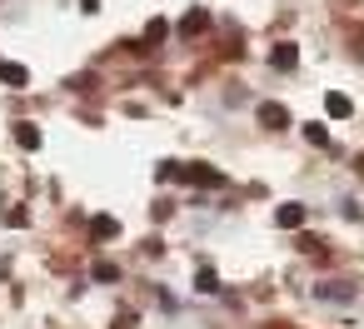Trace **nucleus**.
Returning <instances> with one entry per match:
<instances>
[{"mask_svg":"<svg viewBox=\"0 0 364 329\" xmlns=\"http://www.w3.org/2000/svg\"><path fill=\"white\" fill-rule=\"evenodd\" d=\"M16 145H21V150H41V130L21 120V125H16Z\"/></svg>","mask_w":364,"mask_h":329,"instance_id":"nucleus-6","label":"nucleus"},{"mask_svg":"<svg viewBox=\"0 0 364 329\" xmlns=\"http://www.w3.org/2000/svg\"><path fill=\"white\" fill-rule=\"evenodd\" d=\"M165 31H170L165 21H150V26H145V45H160V41H165Z\"/></svg>","mask_w":364,"mask_h":329,"instance_id":"nucleus-13","label":"nucleus"},{"mask_svg":"<svg viewBox=\"0 0 364 329\" xmlns=\"http://www.w3.org/2000/svg\"><path fill=\"white\" fill-rule=\"evenodd\" d=\"M324 110H329L334 120H344V115H349L354 105H349V95H339V90H334V95H324Z\"/></svg>","mask_w":364,"mask_h":329,"instance_id":"nucleus-9","label":"nucleus"},{"mask_svg":"<svg viewBox=\"0 0 364 329\" xmlns=\"http://www.w3.org/2000/svg\"><path fill=\"white\" fill-rule=\"evenodd\" d=\"M274 225L299 230V225H304V205H279V210H274Z\"/></svg>","mask_w":364,"mask_h":329,"instance_id":"nucleus-4","label":"nucleus"},{"mask_svg":"<svg viewBox=\"0 0 364 329\" xmlns=\"http://www.w3.org/2000/svg\"><path fill=\"white\" fill-rule=\"evenodd\" d=\"M6 225H11V230H26L31 215H26V210H6Z\"/></svg>","mask_w":364,"mask_h":329,"instance_id":"nucleus-14","label":"nucleus"},{"mask_svg":"<svg viewBox=\"0 0 364 329\" xmlns=\"http://www.w3.org/2000/svg\"><path fill=\"white\" fill-rule=\"evenodd\" d=\"M180 180H190V185H225V175L215 165H180Z\"/></svg>","mask_w":364,"mask_h":329,"instance_id":"nucleus-1","label":"nucleus"},{"mask_svg":"<svg viewBox=\"0 0 364 329\" xmlns=\"http://www.w3.org/2000/svg\"><path fill=\"white\" fill-rule=\"evenodd\" d=\"M80 11H100V0H80Z\"/></svg>","mask_w":364,"mask_h":329,"instance_id":"nucleus-17","label":"nucleus"},{"mask_svg":"<svg viewBox=\"0 0 364 329\" xmlns=\"http://www.w3.org/2000/svg\"><path fill=\"white\" fill-rule=\"evenodd\" d=\"M115 329H135V314H115Z\"/></svg>","mask_w":364,"mask_h":329,"instance_id":"nucleus-16","label":"nucleus"},{"mask_svg":"<svg viewBox=\"0 0 364 329\" xmlns=\"http://www.w3.org/2000/svg\"><path fill=\"white\" fill-rule=\"evenodd\" d=\"M205 26H210V11H190V16H185V21H180V36H185V41H190V36H200V31H205Z\"/></svg>","mask_w":364,"mask_h":329,"instance_id":"nucleus-5","label":"nucleus"},{"mask_svg":"<svg viewBox=\"0 0 364 329\" xmlns=\"http://www.w3.org/2000/svg\"><path fill=\"white\" fill-rule=\"evenodd\" d=\"M319 299H354V284H319Z\"/></svg>","mask_w":364,"mask_h":329,"instance_id":"nucleus-11","label":"nucleus"},{"mask_svg":"<svg viewBox=\"0 0 364 329\" xmlns=\"http://www.w3.org/2000/svg\"><path fill=\"white\" fill-rule=\"evenodd\" d=\"M95 279H105V284H110V279H120V269H115L110 259H100V264H95Z\"/></svg>","mask_w":364,"mask_h":329,"instance_id":"nucleus-15","label":"nucleus"},{"mask_svg":"<svg viewBox=\"0 0 364 329\" xmlns=\"http://www.w3.org/2000/svg\"><path fill=\"white\" fill-rule=\"evenodd\" d=\"M90 234H95V239H115V234H120V225H115L110 215H95V220H90Z\"/></svg>","mask_w":364,"mask_h":329,"instance_id":"nucleus-7","label":"nucleus"},{"mask_svg":"<svg viewBox=\"0 0 364 329\" xmlns=\"http://www.w3.org/2000/svg\"><path fill=\"white\" fill-rule=\"evenodd\" d=\"M304 140H309V145H319V150H334V145H329V130H324V125H304Z\"/></svg>","mask_w":364,"mask_h":329,"instance_id":"nucleus-10","label":"nucleus"},{"mask_svg":"<svg viewBox=\"0 0 364 329\" xmlns=\"http://www.w3.org/2000/svg\"><path fill=\"white\" fill-rule=\"evenodd\" d=\"M269 60H274V70H294L299 50H294V45H274V55H269Z\"/></svg>","mask_w":364,"mask_h":329,"instance_id":"nucleus-8","label":"nucleus"},{"mask_svg":"<svg viewBox=\"0 0 364 329\" xmlns=\"http://www.w3.org/2000/svg\"><path fill=\"white\" fill-rule=\"evenodd\" d=\"M255 115H259V125H269V130H284V125H289V110H284V105H274V100H264Z\"/></svg>","mask_w":364,"mask_h":329,"instance_id":"nucleus-2","label":"nucleus"},{"mask_svg":"<svg viewBox=\"0 0 364 329\" xmlns=\"http://www.w3.org/2000/svg\"><path fill=\"white\" fill-rule=\"evenodd\" d=\"M195 289H200V294H215V289H220L215 269H200V274H195Z\"/></svg>","mask_w":364,"mask_h":329,"instance_id":"nucleus-12","label":"nucleus"},{"mask_svg":"<svg viewBox=\"0 0 364 329\" xmlns=\"http://www.w3.org/2000/svg\"><path fill=\"white\" fill-rule=\"evenodd\" d=\"M0 80H6L11 90H26V85H31V70L16 65V60H0Z\"/></svg>","mask_w":364,"mask_h":329,"instance_id":"nucleus-3","label":"nucleus"}]
</instances>
